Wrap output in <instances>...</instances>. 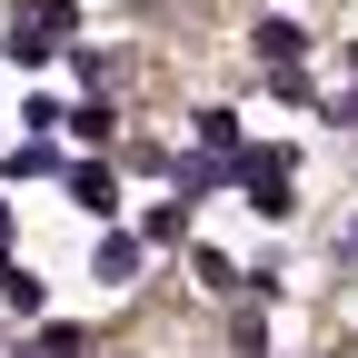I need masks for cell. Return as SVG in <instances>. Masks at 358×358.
I'll use <instances>...</instances> for the list:
<instances>
[{"label":"cell","mask_w":358,"mask_h":358,"mask_svg":"<svg viewBox=\"0 0 358 358\" xmlns=\"http://www.w3.org/2000/svg\"><path fill=\"white\" fill-rule=\"evenodd\" d=\"M189 268H199V289H209V299H229V289H249V268H239V249H219V239H199V249H189Z\"/></svg>","instance_id":"8992f818"},{"label":"cell","mask_w":358,"mask_h":358,"mask_svg":"<svg viewBox=\"0 0 358 358\" xmlns=\"http://www.w3.org/2000/svg\"><path fill=\"white\" fill-rule=\"evenodd\" d=\"M20 10V30H40V40H70V0H10Z\"/></svg>","instance_id":"9c48e42d"},{"label":"cell","mask_w":358,"mask_h":358,"mask_svg":"<svg viewBox=\"0 0 358 358\" xmlns=\"http://www.w3.org/2000/svg\"><path fill=\"white\" fill-rule=\"evenodd\" d=\"M140 239H189V199H159V209L140 219Z\"/></svg>","instance_id":"7c38bea8"},{"label":"cell","mask_w":358,"mask_h":358,"mask_svg":"<svg viewBox=\"0 0 358 358\" xmlns=\"http://www.w3.org/2000/svg\"><path fill=\"white\" fill-rule=\"evenodd\" d=\"M10 60H20V70H50V60H60V40H40V30H10Z\"/></svg>","instance_id":"4fadbf2b"},{"label":"cell","mask_w":358,"mask_h":358,"mask_svg":"<svg viewBox=\"0 0 358 358\" xmlns=\"http://www.w3.org/2000/svg\"><path fill=\"white\" fill-rule=\"evenodd\" d=\"M249 50H259V70H268V80H299V70H308V30H299L289 10H268V20L249 30Z\"/></svg>","instance_id":"7a4b0ae2"},{"label":"cell","mask_w":358,"mask_h":358,"mask_svg":"<svg viewBox=\"0 0 358 358\" xmlns=\"http://www.w3.org/2000/svg\"><path fill=\"white\" fill-rule=\"evenodd\" d=\"M40 268H20V259H0V308H20V319H40Z\"/></svg>","instance_id":"52a82bcc"},{"label":"cell","mask_w":358,"mask_h":358,"mask_svg":"<svg viewBox=\"0 0 358 358\" xmlns=\"http://www.w3.org/2000/svg\"><path fill=\"white\" fill-rule=\"evenodd\" d=\"M70 140L110 150V140H120V110H110V100H80V110H70Z\"/></svg>","instance_id":"ba28073f"},{"label":"cell","mask_w":358,"mask_h":358,"mask_svg":"<svg viewBox=\"0 0 358 358\" xmlns=\"http://www.w3.org/2000/svg\"><path fill=\"white\" fill-rule=\"evenodd\" d=\"M10 179H60V150H50V140H20V150H10Z\"/></svg>","instance_id":"30bf717a"},{"label":"cell","mask_w":358,"mask_h":358,"mask_svg":"<svg viewBox=\"0 0 358 358\" xmlns=\"http://www.w3.org/2000/svg\"><path fill=\"white\" fill-rule=\"evenodd\" d=\"M239 199L268 219V229H279V219H299V159H289L279 140H268V150H249V159H239Z\"/></svg>","instance_id":"6da1fadb"},{"label":"cell","mask_w":358,"mask_h":358,"mask_svg":"<svg viewBox=\"0 0 358 358\" xmlns=\"http://www.w3.org/2000/svg\"><path fill=\"white\" fill-rule=\"evenodd\" d=\"M0 259H10V209H0Z\"/></svg>","instance_id":"5bb4252c"},{"label":"cell","mask_w":358,"mask_h":358,"mask_svg":"<svg viewBox=\"0 0 358 358\" xmlns=\"http://www.w3.org/2000/svg\"><path fill=\"white\" fill-rule=\"evenodd\" d=\"M140 249H150L140 229H110L100 249H90V279H100V289H129V279H140Z\"/></svg>","instance_id":"5b68a950"},{"label":"cell","mask_w":358,"mask_h":358,"mask_svg":"<svg viewBox=\"0 0 358 358\" xmlns=\"http://www.w3.org/2000/svg\"><path fill=\"white\" fill-rule=\"evenodd\" d=\"M60 189H70V209H80V219H110V209H120L110 159H70V169H60Z\"/></svg>","instance_id":"277c9868"},{"label":"cell","mask_w":358,"mask_h":358,"mask_svg":"<svg viewBox=\"0 0 358 358\" xmlns=\"http://www.w3.org/2000/svg\"><path fill=\"white\" fill-rule=\"evenodd\" d=\"M80 348H90V329H70V319H50V329L30 338V358H80Z\"/></svg>","instance_id":"8fae6325"},{"label":"cell","mask_w":358,"mask_h":358,"mask_svg":"<svg viewBox=\"0 0 358 358\" xmlns=\"http://www.w3.org/2000/svg\"><path fill=\"white\" fill-rule=\"evenodd\" d=\"M189 140H199V159H249V129H239V110H229V100L189 110Z\"/></svg>","instance_id":"3957f363"}]
</instances>
